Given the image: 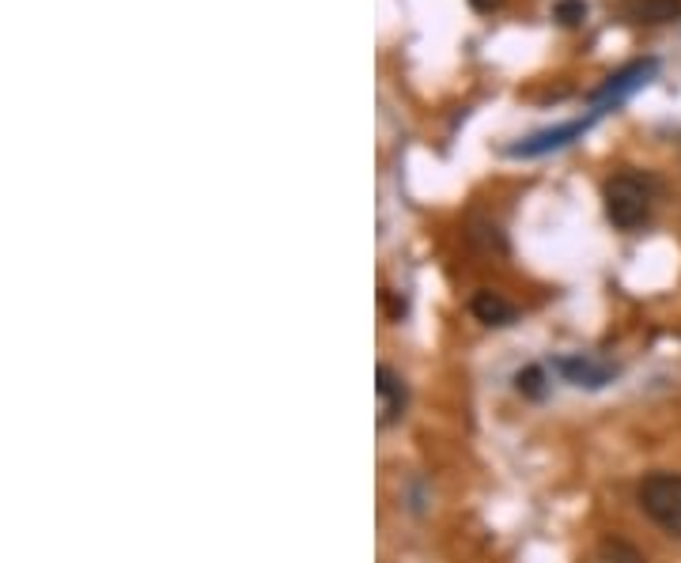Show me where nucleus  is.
I'll return each mask as SVG.
<instances>
[{"instance_id":"f257e3e1","label":"nucleus","mask_w":681,"mask_h":563,"mask_svg":"<svg viewBox=\"0 0 681 563\" xmlns=\"http://www.w3.org/2000/svg\"><path fill=\"white\" fill-rule=\"evenodd\" d=\"M655 193H659V185H655L651 174H640V170H621V174H613L606 182V190H602L610 224L621 227V232L644 227L655 209Z\"/></svg>"},{"instance_id":"f03ea898","label":"nucleus","mask_w":681,"mask_h":563,"mask_svg":"<svg viewBox=\"0 0 681 563\" xmlns=\"http://www.w3.org/2000/svg\"><path fill=\"white\" fill-rule=\"evenodd\" d=\"M636 499H640L644 515L651 518L662 533H670V537H678L681 541V473L644 476Z\"/></svg>"},{"instance_id":"7ed1b4c3","label":"nucleus","mask_w":681,"mask_h":563,"mask_svg":"<svg viewBox=\"0 0 681 563\" xmlns=\"http://www.w3.org/2000/svg\"><path fill=\"white\" fill-rule=\"evenodd\" d=\"M655 72H659V61H655V57H644V61H633V65L617 68L613 76H606V83H602L599 91H591L594 114H602V106H617L625 95H633L636 88H644Z\"/></svg>"},{"instance_id":"20e7f679","label":"nucleus","mask_w":681,"mask_h":563,"mask_svg":"<svg viewBox=\"0 0 681 563\" xmlns=\"http://www.w3.org/2000/svg\"><path fill=\"white\" fill-rule=\"evenodd\" d=\"M375 397H379V424L382 428H387V424H398L405 416L409 386H405V379L394 371V367L382 363L379 371H375Z\"/></svg>"},{"instance_id":"39448f33","label":"nucleus","mask_w":681,"mask_h":563,"mask_svg":"<svg viewBox=\"0 0 681 563\" xmlns=\"http://www.w3.org/2000/svg\"><path fill=\"white\" fill-rule=\"evenodd\" d=\"M587 130H591V117H579V122H568V125H557V130H542V133L526 136V140L511 144L507 151L511 156H523V159L545 156V151H557V148H565V144H572L576 136H583Z\"/></svg>"},{"instance_id":"423d86ee","label":"nucleus","mask_w":681,"mask_h":563,"mask_svg":"<svg viewBox=\"0 0 681 563\" xmlns=\"http://www.w3.org/2000/svg\"><path fill=\"white\" fill-rule=\"evenodd\" d=\"M557 371L565 374V382H572L579 390H602L617 379V367L591 360V356H565V360H557Z\"/></svg>"},{"instance_id":"0eeeda50","label":"nucleus","mask_w":681,"mask_h":563,"mask_svg":"<svg viewBox=\"0 0 681 563\" xmlns=\"http://www.w3.org/2000/svg\"><path fill=\"white\" fill-rule=\"evenodd\" d=\"M617 12L640 27H662L681 20V0H617Z\"/></svg>"},{"instance_id":"6e6552de","label":"nucleus","mask_w":681,"mask_h":563,"mask_svg":"<svg viewBox=\"0 0 681 563\" xmlns=\"http://www.w3.org/2000/svg\"><path fill=\"white\" fill-rule=\"evenodd\" d=\"M470 311H473L477 322H484V326H515L518 322L515 306H511L500 292H489V288L470 299Z\"/></svg>"},{"instance_id":"1a4fd4ad","label":"nucleus","mask_w":681,"mask_h":563,"mask_svg":"<svg viewBox=\"0 0 681 563\" xmlns=\"http://www.w3.org/2000/svg\"><path fill=\"white\" fill-rule=\"evenodd\" d=\"M599 560L602 563H647L644 552L636 549V544L621 541V537H606V541L599 544Z\"/></svg>"},{"instance_id":"9d476101","label":"nucleus","mask_w":681,"mask_h":563,"mask_svg":"<svg viewBox=\"0 0 681 563\" xmlns=\"http://www.w3.org/2000/svg\"><path fill=\"white\" fill-rule=\"evenodd\" d=\"M515 390L523 397H542L545 394V371L542 367H526V371L515 374Z\"/></svg>"},{"instance_id":"9b49d317","label":"nucleus","mask_w":681,"mask_h":563,"mask_svg":"<svg viewBox=\"0 0 681 563\" xmlns=\"http://www.w3.org/2000/svg\"><path fill=\"white\" fill-rule=\"evenodd\" d=\"M552 15H557L565 27H579V23L587 20V4H583V0H557Z\"/></svg>"},{"instance_id":"f8f14e48","label":"nucleus","mask_w":681,"mask_h":563,"mask_svg":"<svg viewBox=\"0 0 681 563\" xmlns=\"http://www.w3.org/2000/svg\"><path fill=\"white\" fill-rule=\"evenodd\" d=\"M470 4L477 8V12H492V8H500L504 0H470Z\"/></svg>"}]
</instances>
